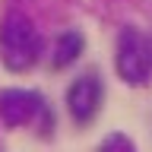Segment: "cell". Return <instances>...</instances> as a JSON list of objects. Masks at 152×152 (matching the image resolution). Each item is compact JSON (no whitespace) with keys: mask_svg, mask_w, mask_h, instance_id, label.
<instances>
[{"mask_svg":"<svg viewBox=\"0 0 152 152\" xmlns=\"http://www.w3.org/2000/svg\"><path fill=\"white\" fill-rule=\"evenodd\" d=\"M38 54H41V38H38V28L32 26V19L22 13H7L3 26H0V57H3L7 70L26 73L28 66H35Z\"/></svg>","mask_w":152,"mask_h":152,"instance_id":"obj_1","label":"cell"},{"mask_svg":"<svg viewBox=\"0 0 152 152\" xmlns=\"http://www.w3.org/2000/svg\"><path fill=\"white\" fill-rule=\"evenodd\" d=\"M114 66L124 83L146 86L152 79V38L140 28H124L117 35V54Z\"/></svg>","mask_w":152,"mask_h":152,"instance_id":"obj_2","label":"cell"},{"mask_svg":"<svg viewBox=\"0 0 152 152\" xmlns=\"http://www.w3.org/2000/svg\"><path fill=\"white\" fill-rule=\"evenodd\" d=\"M0 121L10 130L38 124V133H51L54 127V114L48 111L45 98L32 89H3L0 92Z\"/></svg>","mask_w":152,"mask_h":152,"instance_id":"obj_3","label":"cell"},{"mask_svg":"<svg viewBox=\"0 0 152 152\" xmlns=\"http://www.w3.org/2000/svg\"><path fill=\"white\" fill-rule=\"evenodd\" d=\"M102 98H104V89H102V79L95 73H86L79 76L70 89H66V108L73 114L76 124H89L98 114L102 108Z\"/></svg>","mask_w":152,"mask_h":152,"instance_id":"obj_4","label":"cell"},{"mask_svg":"<svg viewBox=\"0 0 152 152\" xmlns=\"http://www.w3.org/2000/svg\"><path fill=\"white\" fill-rule=\"evenodd\" d=\"M83 48H86V38L79 35V32H60L54 41V51H51V66L54 70H64L66 64H73L76 57L83 54Z\"/></svg>","mask_w":152,"mask_h":152,"instance_id":"obj_5","label":"cell"},{"mask_svg":"<svg viewBox=\"0 0 152 152\" xmlns=\"http://www.w3.org/2000/svg\"><path fill=\"white\" fill-rule=\"evenodd\" d=\"M102 149H133V142L121 133H111L108 140H102Z\"/></svg>","mask_w":152,"mask_h":152,"instance_id":"obj_6","label":"cell"}]
</instances>
